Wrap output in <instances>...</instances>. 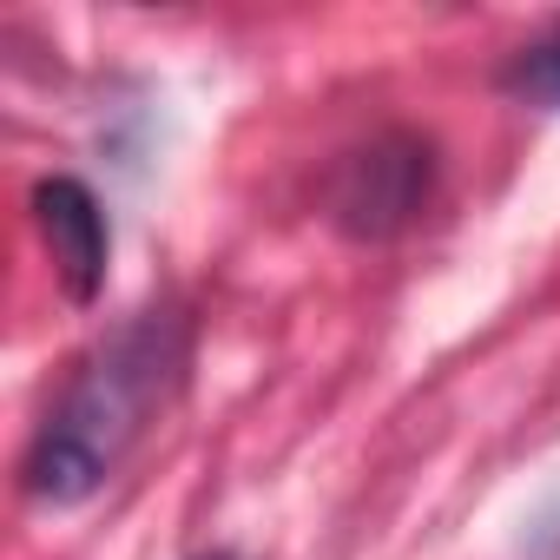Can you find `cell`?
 Masks as SVG:
<instances>
[{
	"label": "cell",
	"instance_id": "1",
	"mask_svg": "<svg viewBox=\"0 0 560 560\" xmlns=\"http://www.w3.org/2000/svg\"><path fill=\"white\" fill-rule=\"evenodd\" d=\"M185 363H191V324L172 304L139 311L106 343H93V357L67 376V389L54 396L47 422L21 455L27 501L40 508L93 501L145 442V429L172 409V396L185 389Z\"/></svg>",
	"mask_w": 560,
	"mask_h": 560
},
{
	"label": "cell",
	"instance_id": "2",
	"mask_svg": "<svg viewBox=\"0 0 560 560\" xmlns=\"http://www.w3.org/2000/svg\"><path fill=\"white\" fill-rule=\"evenodd\" d=\"M435 185H442L435 139L389 126V132H370L363 145L337 152V165L324 172V218L350 244H389L435 205Z\"/></svg>",
	"mask_w": 560,
	"mask_h": 560
},
{
	"label": "cell",
	"instance_id": "3",
	"mask_svg": "<svg viewBox=\"0 0 560 560\" xmlns=\"http://www.w3.org/2000/svg\"><path fill=\"white\" fill-rule=\"evenodd\" d=\"M27 211H34V231L54 257L67 304H93L106 291V264H113V224H106L93 185L73 172H54L27 191Z\"/></svg>",
	"mask_w": 560,
	"mask_h": 560
},
{
	"label": "cell",
	"instance_id": "4",
	"mask_svg": "<svg viewBox=\"0 0 560 560\" xmlns=\"http://www.w3.org/2000/svg\"><path fill=\"white\" fill-rule=\"evenodd\" d=\"M494 80H501V93H514L521 106L560 113V21H553L547 34H534L527 47H514Z\"/></svg>",
	"mask_w": 560,
	"mask_h": 560
},
{
	"label": "cell",
	"instance_id": "5",
	"mask_svg": "<svg viewBox=\"0 0 560 560\" xmlns=\"http://www.w3.org/2000/svg\"><path fill=\"white\" fill-rule=\"evenodd\" d=\"M198 560H237V553H231V547H211V553H198Z\"/></svg>",
	"mask_w": 560,
	"mask_h": 560
}]
</instances>
